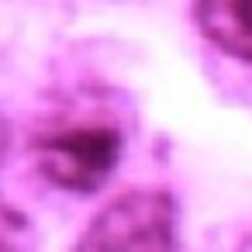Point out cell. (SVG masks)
<instances>
[{
    "label": "cell",
    "mask_w": 252,
    "mask_h": 252,
    "mask_svg": "<svg viewBox=\"0 0 252 252\" xmlns=\"http://www.w3.org/2000/svg\"><path fill=\"white\" fill-rule=\"evenodd\" d=\"M125 135L107 118H73L35 138L38 169L69 193L100 190L118 169Z\"/></svg>",
    "instance_id": "7a4b0ae2"
},
{
    "label": "cell",
    "mask_w": 252,
    "mask_h": 252,
    "mask_svg": "<svg viewBox=\"0 0 252 252\" xmlns=\"http://www.w3.org/2000/svg\"><path fill=\"white\" fill-rule=\"evenodd\" d=\"M193 21L214 49L252 63V0H193Z\"/></svg>",
    "instance_id": "3957f363"
},
{
    "label": "cell",
    "mask_w": 252,
    "mask_h": 252,
    "mask_svg": "<svg viewBox=\"0 0 252 252\" xmlns=\"http://www.w3.org/2000/svg\"><path fill=\"white\" fill-rule=\"evenodd\" d=\"M180 249V207L159 187H131L107 200L73 252H176Z\"/></svg>",
    "instance_id": "6da1fadb"
}]
</instances>
